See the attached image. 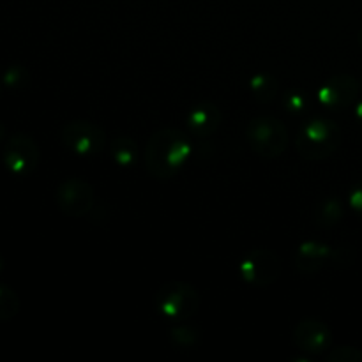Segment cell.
Instances as JSON below:
<instances>
[{
	"instance_id": "6da1fadb",
	"label": "cell",
	"mask_w": 362,
	"mask_h": 362,
	"mask_svg": "<svg viewBox=\"0 0 362 362\" xmlns=\"http://www.w3.org/2000/svg\"><path fill=\"white\" fill-rule=\"evenodd\" d=\"M193 152V141L187 133L177 127H163L151 138L144 151V163L148 175L158 180L175 177Z\"/></svg>"
},
{
	"instance_id": "7a4b0ae2",
	"label": "cell",
	"mask_w": 362,
	"mask_h": 362,
	"mask_svg": "<svg viewBox=\"0 0 362 362\" xmlns=\"http://www.w3.org/2000/svg\"><path fill=\"white\" fill-rule=\"evenodd\" d=\"M341 129L329 119H311L303 124L296 138V148L306 161H322L338 151Z\"/></svg>"
},
{
	"instance_id": "3957f363",
	"label": "cell",
	"mask_w": 362,
	"mask_h": 362,
	"mask_svg": "<svg viewBox=\"0 0 362 362\" xmlns=\"http://www.w3.org/2000/svg\"><path fill=\"white\" fill-rule=\"evenodd\" d=\"M154 308L166 320L184 322L200 308V293L189 283L172 279L156 290Z\"/></svg>"
},
{
	"instance_id": "277c9868",
	"label": "cell",
	"mask_w": 362,
	"mask_h": 362,
	"mask_svg": "<svg viewBox=\"0 0 362 362\" xmlns=\"http://www.w3.org/2000/svg\"><path fill=\"white\" fill-rule=\"evenodd\" d=\"M246 138L255 154L265 159L279 158L290 144L285 124L271 115L255 117L246 127Z\"/></svg>"
},
{
	"instance_id": "5b68a950",
	"label": "cell",
	"mask_w": 362,
	"mask_h": 362,
	"mask_svg": "<svg viewBox=\"0 0 362 362\" xmlns=\"http://www.w3.org/2000/svg\"><path fill=\"white\" fill-rule=\"evenodd\" d=\"M62 145L76 156H98L108 145L105 129L90 120H71L60 131Z\"/></svg>"
},
{
	"instance_id": "8992f818",
	"label": "cell",
	"mask_w": 362,
	"mask_h": 362,
	"mask_svg": "<svg viewBox=\"0 0 362 362\" xmlns=\"http://www.w3.org/2000/svg\"><path fill=\"white\" fill-rule=\"evenodd\" d=\"M239 274L247 285L264 288L278 281L281 276V260L272 250H251L239 262Z\"/></svg>"
},
{
	"instance_id": "52a82bcc",
	"label": "cell",
	"mask_w": 362,
	"mask_h": 362,
	"mask_svg": "<svg viewBox=\"0 0 362 362\" xmlns=\"http://www.w3.org/2000/svg\"><path fill=\"white\" fill-rule=\"evenodd\" d=\"M57 207L67 218H83L90 214L95 205V191L87 180L83 179H66L55 189Z\"/></svg>"
},
{
	"instance_id": "ba28073f",
	"label": "cell",
	"mask_w": 362,
	"mask_h": 362,
	"mask_svg": "<svg viewBox=\"0 0 362 362\" xmlns=\"http://www.w3.org/2000/svg\"><path fill=\"white\" fill-rule=\"evenodd\" d=\"M41 159V151L35 140L28 134L18 133L6 140L2 148V161L14 175H28L34 172Z\"/></svg>"
},
{
	"instance_id": "9c48e42d",
	"label": "cell",
	"mask_w": 362,
	"mask_h": 362,
	"mask_svg": "<svg viewBox=\"0 0 362 362\" xmlns=\"http://www.w3.org/2000/svg\"><path fill=\"white\" fill-rule=\"evenodd\" d=\"M359 81L346 73L334 74L329 78L318 90V101L327 110H345L356 103L359 95Z\"/></svg>"
},
{
	"instance_id": "30bf717a",
	"label": "cell",
	"mask_w": 362,
	"mask_h": 362,
	"mask_svg": "<svg viewBox=\"0 0 362 362\" xmlns=\"http://www.w3.org/2000/svg\"><path fill=\"white\" fill-rule=\"evenodd\" d=\"M332 331L318 318H304L293 329V343L303 352L311 356L327 354L332 346Z\"/></svg>"
},
{
	"instance_id": "8fae6325",
	"label": "cell",
	"mask_w": 362,
	"mask_h": 362,
	"mask_svg": "<svg viewBox=\"0 0 362 362\" xmlns=\"http://www.w3.org/2000/svg\"><path fill=\"white\" fill-rule=\"evenodd\" d=\"M332 247L320 240H304L293 255V269L300 276H315L331 260Z\"/></svg>"
},
{
	"instance_id": "7c38bea8",
	"label": "cell",
	"mask_w": 362,
	"mask_h": 362,
	"mask_svg": "<svg viewBox=\"0 0 362 362\" xmlns=\"http://www.w3.org/2000/svg\"><path fill=\"white\" fill-rule=\"evenodd\" d=\"M223 122V112L211 101L194 105L186 117V129L191 136L209 138L219 129Z\"/></svg>"
},
{
	"instance_id": "4fadbf2b",
	"label": "cell",
	"mask_w": 362,
	"mask_h": 362,
	"mask_svg": "<svg viewBox=\"0 0 362 362\" xmlns=\"http://www.w3.org/2000/svg\"><path fill=\"white\" fill-rule=\"evenodd\" d=\"M250 92L251 98L260 105H269L274 101L279 94V81L274 74L267 71H260L250 80Z\"/></svg>"
},
{
	"instance_id": "5bb4252c",
	"label": "cell",
	"mask_w": 362,
	"mask_h": 362,
	"mask_svg": "<svg viewBox=\"0 0 362 362\" xmlns=\"http://www.w3.org/2000/svg\"><path fill=\"white\" fill-rule=\"evenodd\" d=\"M110 158L122 168H131L140 159V148L133 138L115 136L110 144Z\"/></svg>"
},
{
	"instance_id": "9a60e30c",
	"label": "cell",
	"mask_w": 362,
	"mask_h": 362,
	"mask_svg": "<svg viewBox=\"0 0 362 362\" xmlns=\"http://www.w3.org/2000/svg\"><path fill=\"white\" fill-rule=\"evenodd\" d=\"M343 216H345V207H343L341 200H338V198H325L320 204H317L313 211V218L317 225L325 226V228L338 225Z\"/></svg>"
},
{
	"instance_id": "2e32d148",
	"label": "cell",
	"mask_w": 362,
	"mask_h": 362,
	"mask_svg": "<svg viewBox=\"0 0 362 362\" xmlns=\"http://www.w3.org/2000/svg\"><path fill=\"white\" fill-rule=\"evenodd\" d=\"M170 339L177 349L191 350L200 345L202 332L193 325H179V327L170 329Z\"/></svg>"
},
{
	"instance_id": "e0dca14e",
	"label": "cell",
	"mask_w": 362,
	"mask_h": 362,
	"mask_svg": "<svg viewBox=\"0 0 362 362\" xmlns=\"http://www.w3.org/2000/svg\"><path fill=\"white\" fill-rule=\"evenodd\" d=\"M20 311V299L16 292L6 285H0V322L13 320Z\"/></svg>"
},
{
	"instance_id": "ac0fdd59",
	"label": "cell",
	"mask_w": 362,
	"mask_h": 362,
	"mask_svg": "<svg viewBox=\"0 0 362 362\" xmlns=\"http://www.w3.org/2000/svg\"><path fill=\"white\" fill-rule=\"evenodd\" d=\"M325 359L329 362H362V350L356 346H334L325 354Z\"/></svg>"
},
{
	"instance_id": "d6986e66",
	"label": "cell",
	"mask_w": 362,
	"mask_h": 362,
	"mask_svg": "<svg viewBox=\"0 0 362 362\" xmlns=\"http://www.w3.org/2000/svg\"><path fill=\"white\" fill-rule=\"evenodd\" d=\"M2 80L7 87L16 90V88H23L25 85L28 83L30 74H28V71L25 69L23 66H9L6 71H4Z\"/></svg>"
},
{
	"instance_id": "ffe728a7",
	"label": "cell",
	"mask_w": 362,
	"mask_h": 362,
	"mask_svg": "<svg viewBox=\"0 0 362 362\" xmlns=\"http://www.w3.org/2000/svg\"><path fill=\"white\" fill-rule=\"evenodd\" d=\"M283 105H285L286 112L300 113L310 105V98L303 90H288L283 95Z\"/></svg>"
},
{
	"instance_id": "44dd1931",
	"label": "cell",
	"mask_w": 362,
	"mask_h": 362,
	"mask_svg": "<svg viewBox=\"0 0 362 362\" xmlns=\"http://www.w3.org/2000/svg\"><path fill=\"white\" fill-rule=\"evenodd\" d=\"M354 260H356V251H354V247L339 246L332 247L329 264H332L334 267H349V265L354 264Z\"/></svg>"
},
{
	"instance_id": "7402d4cb",
	"label": "cell",
	"mask_w": 362,
	"mask_h": 362,
	"mask_svg": "<svg viewBox=\"0 0 362 362\" xmlns=\"http://www.w3.org/2000/svg\"><path fill=\"white\" fill-rule=\"evenodd\" d=\"M349 204L350 207L354 209V212H357L362 218V180H359V182L352 187V191H350Z\"/></svg>"
},
{
	"instance_id": "603a6c76",
	"label": "cell",
	"mask_w": 362,
	"mask_h": 362,
	"mask_svg": "<svg viewBox=\"0 0 362 362\" xmlns=\"http://www.w3.org/2000/svg\"><path fill=\"white\" fill-rule=\"evenodd\" d=\"M356 119H357V122H359V126L362 127V99L357 103V106H356Z\"/></svg>"
},
{
	"instance_id": "cb8c5ba5",
	"label": "cell",
	"mask_w": 362,
	"mask_h": 362,
	"mask_svg": "<svg viewBox=\"0 0 362 362\" xmlns=\"http://www.w3.org/2000/svg\"><path fill=\"white\" fill-rule=\"evenodd\" d=\"M357 42H359V46H361V49H362V28H361L359 35H357Z\"/></svg>"
},
{
	"instance_id": "d4e9b609",
	"label": "cell",
	"mask_w": 362,
	"mask_h": 362,
	"mask_svg": "<svg viewBox=\"0 0 362 362\" xmlns=\"http://www.w3.org/2000/svg\"><path fill=\"white\" fill-rule=\"evenodd\" d=\"M2 138H4V126L0 124V141H2Z\"/></svg>"
},
{
	"instance_id": "484cf974",
	"label": "cell",
	"mask_w": 362,
	"mask_h": 362,
	"mask_svg": "<svg viewBox=\"0 0 362 362\" xmlns=\"http://www.w3.org/2000/svg\"><path fill=\"white\" fill-rule=\"evenodd\" d=\"M2 269H4V262H2V257H0V272H2Z\"/></svg>"
}]
</instances>
